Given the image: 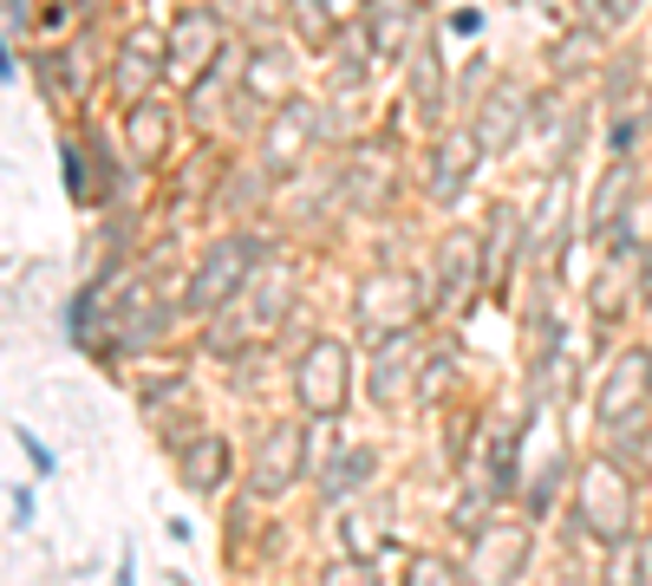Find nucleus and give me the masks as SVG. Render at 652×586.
<instances>
[{"label": "nucleus", "mask_w": 652, "mask_h": 586, "mask_svg": "<svg viewBox=\"0 0 652 586\" xmlns=\"http://www.w3.org/2000/svg\"><path fill=\"white\" fill-rule=\"evenodd\" d=\"M594 111H601V124L607 117H620V111H640L652 91V52L647 46H607V59H601V72H594Z\"/></svg>", "instance_id": "nucleus-22"}, {"label": "nucleus", "mask_w": 652, "mask_h": 586, "mask_svg": "<svg viewBox=\"0 0 652 586\" xmlns=\"http://www.w3.org/2000/svg\"><path fill=\"white\" fill-rule=\"evenodd\" d=\"M196 346H202L209 359H222V365H235V359H248V346H255V333H248V320H242V307H222V313H209V320L196 326Z\"/></svg>", "instance_id": "nucleus-32"}, {"label": "nucleus", "mask_w": 652, "mask_h": 586, "mask_svg": "<svg viewBox=\"0 0 652 586\" xmlns=\"http://www.w3.org/2000/svg\"><path fill=\"white\" fill-rule=\"evenodd\" d=\"M300 483H313V424L274 417V424L261 431V444L248 450L242 496H248V502H287Z\"/></svg>", "instance_id": "nucleus-6"}, {"label": "nucleus", "mask_w": 652, "mask_h": 586, "mask_svg": "<svg viewBox=\"0 0 652 586\" xmlns=\"http://www.w3.org/2000/svg\"><path fill=\"white\" fill-rule=\"evenodd\" d=\"M274 189H281V183H274V176H268L255 157H229V163L216 170V189H209V202H216L222 215H242V222H248V215H255V209H261Z\"/></svg>", "instance_id": "nucleus-27"}, {"label": "nucleus", "mask_w": 652, "mask_h": 586, "mask_svg": "<svg viewBox=\"0 0 652 586\" xmlns=\"http://www.w3.org/2000/svg\"><path fill=\"white\" fill-rule=\"evenodd\" d=\"M111 586H137V548H131V541L118 548V568H111Z\"/></svg>", "instance_id": "nucleus-43"}, {"label": "nucleus", "mask_w": 652, "mask_h": 586, "mask_svg": "<svg viewBox=\"0 0 652 586\" xmlns=\"http://www.w3.org/2000/svg\"><path fill=\"white\" fill-rule=\"evenodd\" d=\"M477 294H483L477 228H444L425 261V320H464Z\"/></svg>", "instance_id": "nucleus-9"}, {"label": "nucleus", "mask_w": 652, "mask_h": 586, "mask_svg": "<svg viewBox=\"0 0 652 586\" xmlns=\"http://www.w3.org/2000/svg\"><path fill=\"white\" fill-rule=\"evenodd\" d=\"M529 417H536V411H516V417H496V424L477 431L470 463H477V483L496 496V509H516V496H522V483H529V463H522Z\"/></svg>", "instance_id": "nucleus-19"}, {"label": "nucleus", "mask_w": 652, "mask_h": 586, "mask_svg": "<svg viewBox=\"0 0 652 586\" xmlns=\"http://www.w3.org/2000/svg\"><path fill=\"white\" fill-rule=\"evenodd\" d=\"M176 398L189 404V372H157V378H137V404H144V417H163Z\"/></svg>", "instance_id": "nucleus-37"}, {"label": "nucleus", "mask_w": 652, "mask_h": 586, "mask_svg": "<svg viewBox=\"0 0 652 586\" xmlns=\"http://www.w3.org/2000/svg\"><path fill=\"white\" fill-rule=\"evenodd\" d=\"M568 489H575V457H568V450H555L549 463H536V470H529V483H522V496H516V515H522L529 528H542V522L568 502Z\"/></svg>", "instance_id": "nucleus-28"}, {"label": "nucleus", "mask_w": 652, "mask_h": 586, "mask_svg": "<svg viewBox=\"0 0 652 586\" xmlns=\"http://www.w3.org/2000/svg\"><path fill=\"white\" fill-rule=\"evenodd\" d=\"M118 144L137 170H163L176 157V104L170 98H144L118 117Z\"/></svg>", "instance_id": "nucleus-21"}, {"label": "nucleus", "mask_w": 652, "mask_h": 586, "mask_svg": "<svg viewBox=\"0 0 652 586\" xmlns=\"http://www.w3.org/2000/svg\"><path fill=\"white\" fill-rule=\"evenodd\" d=\"M327 144V104L313 98V91H294V98H281L268 117H261V130H255V163L274 176V183H294L307 163H313V150Z\"/></svg>", "instance_id": "nucleus-5"}, {"label": "nucleus", "mask_w": 652, "mask_h": 586, "mask_svg": "<svg viewBox=\"0 0 652 586\" xmlns=\"http://www.w3.org/2000/svg\"><path fill=\"white\" fill-rule=\"evenodd\" d=\"M477 170H483V150L470 144L464 124H444V130H431V137L418 144V189H425V202H438V209H464Z\"/></svg>", "instance_id": "nucleus-14"}, {"label": "nucleus", "mask_w": 652, "mask_h": 586, "mask_svg": "<svg viewBox=\"0 0 652 586\" xmlns=\"http://www.w3.org/2000/svg\"><path fill=\"white\" fill-rule=\"evenodd\" d=\"M281 33L300 46V52H333L346 20H340V0H287L281 7Z\"/></svg>", "instance_id": "nucleus-29"}, {"label": "nucleus", "mask_w": 652, "mask_h": 586, "mask_svg": "<svg viewBox=\"0 0 652 586\" xmlns=\"http://www.w3.org/2000/svg\"><path fill=\"white\" fill-rule=\"evenodd\" d=\"M398 586H464V561L418 548V554H405V574H398Z\"/></svg>", "instance_id": "nucleus-35"}, {"label": "nucleus", "mask_w": 652, "mask_h": 586, "mask_svg": "<svg viewBox=\"0 0 652 586\" xmlns=\"http://www.w3.org/2000/svg\"><path fill=\"white\" fill-rule=\"evenodd\" d=\"M647 117H652V91H647Z\"/></svg>", "instance_id": "nucleus-47"}, {"label": "nucleus", "mask_w": 652, "mask_h": 586, "mask_svg": "<svg viewBox=\"0 0 652 586\" xmlns=\"http://www.w3.org/2000/svg\"><path fill=\"white\" fill-rule=\"evenodd\" d=\"M353 326L372 346L405 333V326H425V274L418 267H392V261L366 267L353 280Z\"/></svg>", "instance_id": "nucleus-7"}, {"label": "nucleus", "mask_w": 652, "mask_h": 586, "mask_svg": "<svg viewBox=\"0 0 652 586\" xmlns=\"http://www.w3.org/2000/svg\"><path fill=\"white\" fill-rule=\"evenodd\" d=\"M20 78V59H13V39L0 33V85H13Z\"/></svg>", "instance_id": "nucleus-46"}, {"label": "nucleus", "mask_w": 652, "mask_h": 586, "mask_svg": "<svg viewBox=\"0 0 652 586\" xmlns=\"http://www.w3.org/2000/svg\"><path fill=\"white\" fill-rule=\"evenodd\" d=\"M588 417H594L601 444H607L614 431H627V424L652 417V346H647V339L620 346V352L601 365V385H594V404H588Z\"/></svg>", "instance_id": "nucleus-10"}, {"label": "nucleus", "mask_w": 652, "mask_h": 586, "mask_svg": "<svg viewBox=\"0 0 652 586\" xmlns=\"http://www.w3.org/2000/svg\"><path fill=\"white\" fill-rule=\"evenodd\" d=\"M59 183H65V202H72V209H98V176H91V144H85V124L59 137Z\"/></svg>", "instance_id": "nucleus-31"}, {"label": "nucleus", "mask_w": 652, "mask_h": 586, "mask_svg": "<svg viewBox=\"0 0 652 586\" xmlns=\"http://www.w3.org/2000/svg\"><path fill=\"white\" fill-rule=\"evenodd\" d=\"M333 183H340V202L353 215H366V222L392 215L398 209V137L392 130L353 137L346 157H340V170H333Z\"/></svg>", "instance_id": "nucleus-8"}, {"label": "nucleus", "mask_w": 652, "mask_h": 586, "mask_svg": "<svg viewBox=\"0 0 652 586\" xmlns=\"http://www.w3.org/2000/svg\"><path fill=\"white\" fill-rule=\"evenodd\" d=\"M261 261H274V235H268V228H255V222L222 228V235L196 254V267H189V280H183V294H176V320L202 326L209 313L235 307Z\"/></svg>", "instance_id": "nucleus-2"}, {"label": "nucleus", "mask_w": 652, "mask_h": 586, "mask_svg": "<svg viewBox=\"0 0 652 586\" xmlns=\"http://www.w3.org/2000/svg\"><path fill=\"white\" fill-rule=\"evenodd\" d=\"M529 568H536V528L522 515H496L464 541V581L477 586H516Z\"/></svg>", "instance_id": "nucleus-16"}, {"label": "nucleus", "mask_w": 652, "mask_h": 586, "mask_svg": "<svg viewBox=\"0 0 652 586\" xmlns=\"http://www.w3.org/2000/svg\"><path fill=\"white\" fill-rule=\"evenodd\" d=\"M170 457H176V483H183L189 496H222L229 476H235V444H229L222 431H209V424H202L189 444H176Z\"/></svg>", "instance_id": "nucleus-25"}, {"label": "nucleus", "mask_w": 652, "mask_h": 586, "mask_svg": "<svg viewBox=\"0 0 652 586\" xmlns=\"http://www.w3.org/2000/svg\"><path fill=\"white\" fill-rule=\"evenodd\" d=\"M601 59H607V33L568 26V33L549 46V78H555V85H581L588 72H601Z\"/></svg>", "instance_id": "nucleus-30"}, {"label": "nucleus", "mask_w": 652, "mask_h": 586, "mask_svg": "<svg viewBox=\"0 0 652 586\" xmlns=\"http://www.w3.org/2000/svg\"><path fill=\"white\" fill-rule=\"evenodd\" d=\"M425 326H405L392 339H379L366 359H359V385H366V404L372 411H405L418 398V372H425Z\"/></svg>", "instance_id": "nucleus-13"}, {"label": "nucleus", "mask_w": 652, "mask_h": 586, "mask_svg": "<svg viewBox=\"0 0 652 586\" xmlns=\"http://www.w3.org/2000/svg\"><path fill=\"white\" fill-rule=\"evenodd\" d=\"M235 307H242V320H248V333H255V339L281 333V326H287V313H294V261H281V254H274V261H261V267H255V280L242 287V300H235Z\"/></svg>", "instance_id": "nucleus-23"}, {"label": "nucleus", "mask_w": 652, "mask_h": 586, "mask_svg": "<svg viewBox=\"0 0 652 586\" xmlns=\"http://www.w3.org/2000/svg\"><path fill=\"white\" fill-rule=\"evenodd\" d=\"M33 515H39V502H33V489L20 483V489H13V528H33Z\"/></svg>", "instance_id": "nucleus-44"}, {"label": "nucleus", "mask_w": 652, "mask_h": 586, "mask_svg": "<svg viewBox=\"0 0 652 586\" xmlns=\"http://www.w3.org/2000/svg\"><path fill=\"white\" fill-rule=\"evenodd\" d=\"M575 26H594V33H607V0H575ZM614 39V33H607Z\"/></svg>", "instance_id": "nucleus-42"}, {"label": "nucleus", "mask_w": 652, "mask_h": 586, "mask_svg": "<svg viewBox=\"0 0 652 586\" xmlns=\"http://www.w3.org/2000/svg\"><path fill=\"white\" fill-rule=\"evenodd\" d=\"M163 91V26L150 20H131L118 39H111V59H104V98L118 104V117L144 98Z\"/></svg>", "instance_id": "nucleus-12"}, {"label": "nucleus", "mask_w": 652, "mask_h": 586, "mask_svg": "<svg viewBox=\"0 0 652 586\" xmlns=\"http://www.w3.org/2000/svg\"><path fill=\"white\" fill-rule=\"evenodd\" d=\"M477 254H483V300L509 307L516 274L529 267V215H522V202L503 196V202L483 215V228H477Z\"/></svg>", "instance_id": "nucleus-15"}, {"label": "nucleus", "mask_w": 652, "mask_h": 586, "mask_svg": "<svg viewBox=\"0 0 652 586\" xmlns=\"http://www.w3.org/2000/svg\"><path fill=\"white\" fill-rule=\"evenodd\" d=\"M647 346H652V339H647Z\"/></svg>", "instance_id": "nucleus-48"}, {"label": "nucleus", "mask_w": 652, "mask_h": 586, "mask_svg": "<svg viewBox=\"0 0 652 586\" xmlns=\"http://www.w3.org/2000/svg\"><path fill=\"white\" fill-rule=\"evenodd\" d=\"M340 528H346V561H379V554H392L398 541H392V528L385 522H372V509H353L346 502V515H340Z\"/></svg>", "instance_id": "nucleus-34"}, {"label": "nucleus", "mask_w": 652, "mask_h": 586, "mask_svg": "<svg viewBox=\"0 0 652 586\" xmlns=\"http://www.w3.org/2000/svg\"><path fill=\"white\" fill-rule=\"evenodd\" d=\"M652 0H607V33H620V26H633L640 13H647Z\"/></svg>", "instance_id": "nucleus-41"}, {"label": "nucleus", "mask_w": 652, "mask_h": 586, "mask_svg": "<svg viewBox=\"0 0 652 586\" xmlns=\"http://www.w3.org/2000/svg\"><path fill=\"white\" fill-rule=\"evenodd\" d=\"M39 26V0H0V33L7 39H26Z\"/></svg>", "instance_id": "nucleus-39"}, {"label": "nucleus", "mask_w": 652, "mask_h": 586, "mask_svg": "<svg viewBox=\"0 0 652 586\" xmlns=\"http://www.w3.org/2000/svg\"><path fill=\"white\" fill-rule=\"evenodd\" d=\"M652 144V117L647 104L640 111H620V117H607V137H601V163H640Z\"/></svg>", "instance_id": "nucleus-33"}, {"label": "nucleus", "mask_w": 652, "mask_h": 586, "mask_svg": "<svg viewBox=\"0 0 652 586\" xmlns=\"http://www.w3.org/2000/svg\"><path fill=\"white\" fill-rule=\"evenodd\" d=\"M379 470H385V457H379L372 444H340L327 463H313V489H320V502H327V509H346L359 489H372V483H379Z\"/></svg>", "instance_id": "nucleus-26"}, {"label": "nucleus", "mask_w": 652, "mask_h": 586, "mask_svg": "<svg viewBox=\"0 0 652 586\" xmlns=\"http://www.w3.org/2000/svg\"><path fill=\"white\" fill-rule=\"evenodd\" d=\"M294 39L287 33H255V39H242V91L261 104V111H274L281 98H294L300 85H294Z\"/></svg>", "instance_id": "nucleus-20"}, {"label": "nucleus", "mask_w": 652, "mask_h": 586, "mask_svg": "<svg viewBox=\"0 0 652 586\" xmlns=\"http://www.w3.org/2000/svg\"><path fill=\"white\" fill-rule=\"evenodd\" d=\"M13 444H20V457L33 463V476H59V457H52V450H46V444H39L26 424H13Z\"/></svg>", "instance_id": "nucleus-40"}, {"label": "nucleus", "mask_w": 652, "mask_h": 586, "mask_svg": "<svg viewBox=\"0 0 652 586\" xmlns=\"http://www.w3.org/2000/svg\"><path fill=\"white\" fill-rule=\"evenodd\" d=\"M568 515H575L568 528L581 541H594L601 554L640 541V476L620 457H607V450L581 457L575 463V489H568Z\"/></svg>", "instance_id": "nucleus-1"}, {"label": "nucleus", "mask_w": 652, "mask_h": 586, "mask_svg": "<svg viewBox=\"0 0 652 586\" xmlns=\"http://www.w3.org/2000/svg\"><path fill=\"white\" fill-rule=\"evenodd\" d=\"M229 46H235V39H229L222 0H183V7L163 20V85L196 91V85L222 65Z\"/></svg>", "instance_id": "nucleus-4"}, {"label": "nucleus", "mask_w": 652, "mask_h": 586, "mask_svg": "<svg viewBox=\"0 0 652 586\" xmlns=\"http://www.w3.org/2000/svg\"><path fill=\"white\" fill-rule=\"evenodd\" d=\"M353 385H359V352L340 333H313L294 352L287 391H294V417L300 424H340L353 411Z\"/></svg>", "instance_id": "nucleus-3"}, {"label": "nucleus", "mask_w": 652, "mask_h": 586, "mask_svg": "<svg viewBox=\"0 0 652 586\" xmlns=\"http://www.w3.org/2000/svg\"><path fill=\"white\" fill-rule=\"evenodd\" d=\"M529 98H536V91H529L522 78L496 72V78L464 104V130H470V144L483 150V163L522 150V137H529Z\"/></svg>", "instance_id": "nucleus-11"}, {"label": "nucleus", "mask_w": 652, "mask_h": 586, "mask_svg": "<svg viewBox=\"0 0 652 586\" xmlns=\"http://www.w3.org/2000/svg\"><path fill=\"white\" fill-rule=\"evenodd\" d=\"M398 85H405V104H411V117H418L425 137L444 130V124H457V117H451V104H457V78H451V65H444V39H438V26L405 52Z\"/></svg>", "instance_id": "nucleus-18"}, {"label": "nucleus", "mask_w": 652, "mask_h": 586, "mask_svg": "<svg viewBox=\"0 0 652 586\" xmlns=\"http://www.w3.org/2000/svg\"><path fill=\"white\" fill-rule=\"evenodd\" d=\"M85 144H91V176H98V209H111V202H118V183H124V163H118V150H111V137H104L98 124H85Z\"/></svg>", "instance_id": "nucleus-36"}, {"label": "nucleus", "mask_w": 652, "mask_h": 586, "mask_svg": "<svg viewBox=\"0 0 652 586\" xmlns=\"http://www.w3.org/2000/svg\"><path fill=\"white\" fill-rule=\"evenodd\" d=\"M483 26H490V13H483V7H444L438 39H483Z\"/></svg>", "instance_id": "nucleus-38"}, {"label": "nucleus", "mask_w": 652, "mask_h": 586, "mask_svg": "<svg viewBox=\"0 0 652 586\" xmlns=\"http://www.w3.org/2000/svg\"><path fill=\"white\" fill-rule=\"evenodd\" d=\"M431 26H438V20H431L425 0H359V7H353V33L366 39V52H372L379 72H398L405 52H411Z\"/></svg>", "instance_id": "nucleus-17"}, {"label": "nucleus", "mask_w": 652, "mask_h": 586, "mask_svg": "<svg viewBox=\"0 0 652 586\" xmlns=\"http://www.w3.org/2000/svg\"><path fill=\"white\" fill-rule=\"evenodd\" d=\"M640 183H647L640 163H601V176H594V189H588V202H581V228H588V241H607V228H614V222L647 196Z\"/></svg>", "instance_id": "nucleus-24"}, {"label": "nucleus", "mask_w": 652, "mask_h": 586, "mask_svg": "<svg viewBox=\"0 0 652 586\" xmlns=\"http://www.w3.org/2000/svg\"><path fill=\"white\" fill-rule=\"evenodd\" d=\"M59 7H65V20H72V26H91V20L104 13V0H59Z\"/></svg>", "instance_id": "nucleus-45"}]
</instances>
